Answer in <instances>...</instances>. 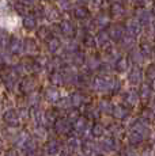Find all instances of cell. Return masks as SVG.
<instances>
[{
	"label": "cell",
	"mask_w": 155,
	"mask_h": 156,
	"mask_svg": "<svg viewBox=\"0 0 155 156\" xmlns=\"http://www.w3.org/2000/svg\"><path fill=\"white\" fill-rule=\"evenodd\" d=\"M3 121L8 125V126H18L20 121V115L18 114L15 110H7L3 114Z\"/></svg>",
	"instance_id": "cell-1"
},
{
	"label": "cell",
	"mask_w": 155,
	"mask_h": 156,
	"mask_svg": "<svg viewBox=\"0 0 155 156\" xmlns=\"http://www.w3.org/2000/svg\"><path fill=\"white\" fill-rule=\"evenodd\" d=\"M55 129L57 133L60 134H65L71 130V122L70 119H65V118H57L55 121Z\"/></svg>",
	"instance_id": "cell-2"
},
{
	"label": "cell",
	"mask_w": 155,
	"mask_h": 156,
	"mask_svg": "<svg viewBox=\"0 0 155 156\" xmlns=\"http://www.w3.org/2000/svg\"><path fill=\"white\" fill-rule=\"evenodd\" d=\"M98 147H99V151L106 152V154H110V152L116 148V139L108 137V139L101 140V143L98 144Z\"/></svg>",
	"instance_id": "cell-3"
},
{
	"label": "cell",
	"mask_w": 155,
	"mask_h": 156,
	"mask_svg": "<svg viewBox=\"0 0 155 156\" xmlns=\"http://www.w3.org/2000/svg\"><path fill=\"white\" fill-rule=\"evenodd\" d=\"M44 152L48 156H56L57 154H60V144L55 140H50L45 144V148H44Z\"/></svg>",
	"instance_id": "cell-4"
},
{
	"label": "cell",
	"mask_w": 155,
	"mask_h": 156,
	"mask_svg": "<svg viewBox=\"0 0 155 156\" xmlns=\"http://www.w3.org/2000/svg\"><path fill=\"white\" fill-rule=\"evenodd\" d=\"M87 121H86V118L85 117H78V118L74 121V124H72V128L75 129V132L76 133H79V134H83L86 130H87Z\"/></svg>",
	"instance_id": "cell-5"
},
{
	"label": "cell",
	"mask_w": 155,
	"mask_h": 156,
	"mask_svg": "<svg viewBox=\"0 0 155 156\" xmlns=\"http://www.w3.org/2000/svg\"><path fill=\"white\" fill-rule=\"evenodd\" d=\"M143 140H144V136L143 134L138 133V132L135 130H131L129 134H128V141H129L131 145H140V144L143 143Z\"/></svg>",
	"instance_id": "cell-6"
},
{
	"label": "cell",
	"mask_w": 155,
	"mask_h": 156,
	"mask_svg": "<svg viewBox=\"0 0 155 156\" xmlns=\"http://www.w3.org/2000/svg\"><path fill=\"white\" fill-rule=\"evenodd\" d=\"M103 133H105V126H103L102 124H94L93 126H91V134H93L94 137H97V139H99V137L103 136Z\"/></svg>",
	"instance_id": "cell-7"
},
{
	"label": "cell",
	"mask_w": 155,
	"mask_h": 156,
	"mask_svg": "<svg viewBox=\"0 0 155 156\" xmlns=\"http://www.w3.org/2000/svg\"><path fill=\"white\" fill-rule=\"evenodd\" d=\"M112 113H113V117H114V118H117V119H125V118H127V115H128V112L124 109V107H121V106L114 107Z\"/></svg>",
	"instance_id": "cell-8"
},
{
	"label": "cell",
	"mask_w": 155,
	"mask_h": 156,
	"mask_svg": "<svg viewBox=\"0 0 155 156\" xmlns=\"http://www.w3.org/2000/svg\"><path fill=\"white\" fill-rule=\"evenodd\" d=\"M80 147H82V144H80V141L76 137H70L68 139V148H70V151H78Z\"/></svg>",
	"instance_id": "cell-9"
},
{
	"label": "cell",
	"mask_w": 155,
	"mask_h": 156,
	"mask_svg": "<svg viewBox=\"0 0 155 156\" xmlns=\"http://www.w3.org/2000/svg\"><path fill=\"white\" fill-rule=\"evenodd\" d=\"M27 140H29V136L25 133V132H20V133H18L16 137H15V143H16V145H19V147L25 145Z\"/></svg>",
	"instance_id": "cell-10"
},
{
	"label": "cell",
	"mask_w": 155,
	"mask_h": 156,
	"mask_svg": "<svg viewBox=\"0 0 155 156\" xmlns=\"http://www.w3.org/2000/svg\"><path fill=\"white\" fill-rule=\"evenodd\" d=\"M129 80L133 83V84L139 83L140 80H142V75H140V71H138V69H133L132 72H131V75H129Z\"/></svg>",
	"instance_id": "cell-11"
},
{
	"label": "cell",
	"mask_w": 155,
	"mask_h": 156,
	"mask_svg": "<svg viewBox=\"0 0 155 156\" xmlns=\"http://www.w3.org/2000/svg\"><path fill=\"white\" fill-rule=\"evenodd\" d=\"M46 98H48V101H50V102H57L60 99V94H59L56 90H49Z\"/></svg>",
	"instance_id": "cell-12"
},
{
	"label": "cell",
	"mask_w": 155,
	"mask_h": 156,
	"mask_svg": "<svg viewBox=\"0 0 155 156\" xmlns=\"http://www.w3.org/2000/svg\"><path fill=\"white\" fill-rule=\"evenodd\" d=\"M30 114H31V118L34 119L35 122H40V121H41V118H44L42 113H41L38 109H35V107H34V109H31V110H30Z\"/></svg>",
	"instance_id": "cell-13"
},
{
	"label": "cell",
	"mask_w": 155,
	"mask_h": 156,
	"mask_svg": "<svg viewBox=\"0 0 155 156\" xmlns=\"http://www.w3.org/2000/svg\"><path fill=\"white\" fill-rule=\"evenodd\" d=\"M138 99H139V97H138V94L136 92H129L128 94V97H127V103H129V105H136L138 103Z\"/></svg>",
	"instance_id": "cell-14"
},
{
	"label": "cell",
	"mask_w": 155,
	"mask_h": 156,
	"mask_svg": "<svg viewBox=\"0 0 155 156\" xmlns=\"http://www.w3.org/2000/svg\"><path fill=\"white\" fill-rule=\"evenodd\" d=\"M151 95V90L148 86H143L142 87V91H140V97L143 98V99H147V98H150Z\"/></svg>",
	"instance_id": "cell-15"
},
{
	"label": "cell",
	"mask_w": 155,
	"mask_h": 156,
	"mask_svg": "<svg viewBox=\"0 0 155 156\" xmlns=\"http://www.w3.org/2000/svg\"><path fill=\"white\" fill-rule=\"evenodd\" d=\"M121 156H138V154L133 148H124L121 152Z\"/></svg>",
	"instance_id": "cell-16"
},
{
	"label": "cell",
	"mask_w": 155,
	"mask_h": 156,
	"mask_svg": "<svg viewBox=\"0 0 155 156\" xmlns=\"http://www.w3.org/2000/svg\"><path fill=\"white\" fill-rule=\"evenodd\" d=\"M82 101H83L82 95H80V94H74V97H72V102H71V103H72L74 106H79V105L82 103Z\"/></svg>",
	"instance_id": "cell-17"
},
{
	"label": "cell",
	"mask_w": 155,
	"mask_h": 156,
	"mask_svg": "<svg viewBox=\"0 0 155 156\" xmlns=\"http://www.w3.org/2000/svg\"><path fill=\"white\" fill-rule=\"evenodd\" d=\"M101 110H102L103 113H110V112H113L112 110V106H110V103L109 102H102V103H101Z\"/></svg>",
	"instance_id": "cell-18"
},
{
	"label": "cell",
	"mask_w": 155,
	"mask_h": 156,
	"mask_svg": "<svg viewBox=\"0 0 155 156\" xmlns=\"http://www.w3.org/2000/svg\"><path fill=\"white\" fill-rule=\"evenodd\" d=\"M140 156H155V154H154V151L151 148H147V149H144V151L142 152V155Z\"/></svg>",
	"instance_id": "cell-19"
},
{
	"label": "cell",
	"mask_w": 155,
	"mask_h": 156,
	"mask_svg": "<svg viewBox=\"0 0 155 156\" xmlns=\"http://www.w3.org/2000/svg\"><path fill=\"white\" fill-rule=\"evenodd\" d=\"M35 136L38 137V139H44L45 137V132H44V129L42 128H40L37 132H35Z\"/></svg>",
	"instance_id": "cell-20"
},
{
	"label": "cell",
	"mask_w": 155,
	"mask_h": 156,
	"mask_svg": "<svg viewBox=\"0 0 155 156\" xmlns=\"http://www.w3.org/2000/svg\"><path fill=\"white\" fill-rule=\"evenodd\" d=\"M148 76H150L151 79H155V67L154 65L148 68Z\"/></svg>",
	"instance_id": "cell-21"
},
{
	"label": "cell",
	"mask_w": 155,
	"mask_h": 156,
	"mask_svg": "<svg viewBox=\"0 0 155 156\" xmlns=\"http://www.w3.org/2000/svg\"><path fill=\"white\" fill-rule=\"evenodd\" d=\"M4 156H19V155H18V152L15 151V149H10V151L5 152Z\"/></svg>",
	"instance_id": "cell-22"
},
{
	"label": "cell",
	"mask_w": 155,
	"mask_h": 156,
	"mask_svg": "<svg viewBox=\"0 0 155 156\" xmlns=\"http://www.w3.org/2000/svg\"><path fill=\"white\" fill-rule=\"evenodd\" d=\"M61 156H71V155H70V154H63Z\"/></svg>",
	"instance_id": "cell-23"
}]
</instances>
